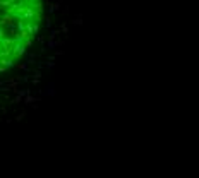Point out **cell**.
I'll use <instances>...</instances> for the list:
<instances>
[{"mask_svg":"<svg viewBox=\"0 0 199 178\" xmlns=\"http://www.w3.org/2000/svg\"><path fill=\"white\" fill-rule=\"evenodd\" d=\"M41 0H0V72L24 55L39 29Z\"/></svg>","mask_w":199,"mask_h":178,"instance_id":"6da1fadb","label":"cell"}]
</instances>
